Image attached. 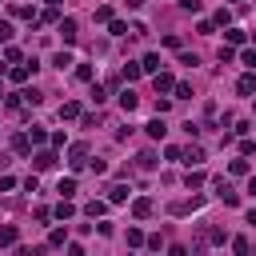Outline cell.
<instances>
[{
    "instance_id": "6da1fadb",
    "label": "cell",
    "mask_w": 256,
    "mask_h": 256,
    "mask_svg": "<svg viewBox=\"0 0 256 256\" xmlns=\"http://www.w3.org/2000/svg\"><path fill=\"white\" fill-rule=\"evenodd\" d=\"M68 164L80 172V168L88 164V148H84V144H72V148H68Z\"/></svg>"
},
{
    "instance_id": "7a4b0ae2",
    "label": "cell",
    "mask_w": 256,
    "mask_h": 256,
    "mask_svg": "<svg viewBox=\"0 0 256 256\" xmlns=\"http://www.w3.org/2000/svg\"><path fill=\"white\" fill-rule=\"evenodd\" d=\"M56 32L64 36V44H76V36H80V32H76V20H60V24H56Z\"/></svg>"
},
{
    "instance_id": "3957f363",
    "label": "cell",
    "mask_w": 256,
    "mask_h": 256,
    "mask_svg": "<svg viewBox=\"0 0 256 256\" xmlns=\"http://www.w3.org/2000/svg\"><path fill=\"white\" fill-rule=\"evenodd\" d=\"M32 164H36V172H44V168H52V164H56V152H48V148H40V152L32 156Z\"/></svg>"
},
{
    "instance_id": "277c9868",
    "label": "cell",
    "mask_w": 256,
    "mask_h": 256,
    "mask_svg": "<svg viewBox=\"0 0 256 256\" xmlns=\"http://www.w3.org/2000/svg\"><path fill=\"white\" fill-rule=\"evenodd\" d=\"M32 68H36V64H32ZM32 68H28V64H12V68H8V76H12V84H24V80L32 76Z\"/></svg>"
},
{
    "instance_id": "5b68a950",
    "label": "cell",
    "mask_w": 256,
    "mask_h": 256,
    "mask_svg": "<svg viewBox=\"0 0 256 256\" xmlns=\"http://www.w3.org/2000/svg\"><path fill=\"white\" fill-rule=\"evenodd\" d=\"M236 92H240V96H252V92H256V76H252V72H244V76L236 80Z\"/></svg>"
},
{
    "instance_id": "8992f818",
    "label": "cell",
    "mask_w": 256,
    "mask_h": 256,
    "mask_svg": "<svg viewBox=\"0 0 256 256\" xmlns=\"http://www.w3.org/2000/svg\"><path fill=\"white\" fill-rule=\"evenodd\" d=\"M156 92H176V80H172V72H156Z\"/></svg>"
},
{
    "instance_id": "52a82bcc",
    "label": "cell",
    "mask_w": 256,
    "mask_h": 256,
    "mask_svg": "<svg viewBox=\"0 0 256 256\" xmlns=\"http://www.w3.org/2000/svg\"><path fill=\"white\" fill-rule=\"evenodd\" d=\"M132 216H136V220H148V216H152V200H144V196H140V200L132 204Z\"/></svg>"
},
{
    "instance_id": "ba28073f",
    "label": "cell",
    "mask_w": 256,
    "mask_h": 256,
    "mask_svg": "<svg viewBox=\"0 0 256 256\" xmlns=\"http://www.w3.org/2000/svg\"><path fill=\"white\" fill-rule=\"evenodd\" d=\"M16 240H20V232H16L12 224H4V228H0V248H12Z\"/></svg>"
},
{
    "instance_id": "9c48e42d",
    "label": "cell",
    "mask_w": 256,
    "mask_h": 256,
    "mask_svg": "<svg viewBox=\"0 0 256 256\" xmlns=\"http://www.w3.org/2000/svg\"><path fill=\"white\" fill-rule=\"evenodd\" d=\"M140 68H144L148 76H156V72H160V56H156V52H148V56L140 60Z\"/></svg>"
},
{
    "instance_id": "30bf717a",
    "label": "cell",
    "mask_w": 256,
    "mask_h": 256,
    "mask_svg": "<svg viewBox=\"0 0 256 256\" xmlns=\"http://www.w3.org/2000/svg\"><path fill=\"white\" fill-rule=\"evenodd\" d=\"M108 200H112V204H124V200H128V184H112V188H108Z\"/></svg>"
},
{
    "instance_id": "8fae6325",
    "label": "cell",
    "mask_w": 256,
    "mask_h": 256,
    "mask_svg": "<svg viewBox=\"0 0 256 256\" xmlns=\"http://www.w3.org/2000/svg\"><path fill=\"white\" fill-rule=\"evenodd\" d=\"M52 216H56V220H72V216H76V208H72V200H60Z\"/></svg>"
},
{
    "instance_id": "7c38bea8",
    "label": "cell",
    "mask_w": 256,
    "mask_h": 256,
    "mask_svg": "<svg viewBox=\"0 0 256 256\" xmlns=\"http://www.w3.org/2000/svg\"><path fill=\"white\" fill-rule=\"evenodd\" d=\"M136 104H140V100H136V92H132V88H124V92H120V108H124V112H132Z\"/></svg>"
},
{
    "instance_id": "4fadbf2b",
    "label": "cell",
    "mask_w": 256,
    "mask_h": 256,
    "mask_svg": "<svg viewBox=\"0 0 256 256\" xmlns=\"http://www.w3.org/2000/svg\"><path fill=\"white\" fill-rule=\"evenodd\" d=\"M144 132H148L152 140H164V132H168V128H164V120H152V124H144Z\"/></svg>"
},
{
    "instance_id": "5bb4252c",
    "label": "cell",
    "mask_w": 256,
    "mask_h": 256,
    "mask_svg": "<svg viewBox=\"0 0 256 256\" xmlns=\"http://www.w3.org/2000/svg\"><path fill=\"white\" fill-rule=\"evenodd\" d=\"M184 164H204V148H184Z\"/></svg>"
},
{
    "instance_id": "9a60e30c",
    "label": "cell",
    "mask_w": 256,
    "mask_h": 256,
    "mask_svg": "<svg viewBox=\"0 0 256 256\" xmlns=\"http://www.w3.org/2000/svg\"><path fill=\"white\" fill-rule=\"evenodd\" d=\"M76 116H80V104H72V100L60 104V120H76Z\"/></svg>"
},
{
    "instance_id": "2e32d148",
    "label": "cell",
    "mask_w": 256,
    "mask_h": 256,
    "mask_svg": "<svg viewBox=\"0 0 256 256\" xmlns=\"http://www.w3.org/2000/svg\"><path fill=\"white\" fill-rule=\"evenodd\" d=\"M56 192H60V200H72V196H76V180H60Z\"/></svg>"
},
{
    "instance_id": "e0dca14e",
    "label": "cell",
    "mask_w": 256,
    "mask_h": 256,
    "mask_svg": "<svg viewBox=\"0 0 256 256\" xmlns=\"http://www.w3.org/2000/svg\"><path fill=\"white\" fill-rule=\"evenodd\" d=\"M232 252H236V256H252V244H248L244 236H236V240H232Z\"/></svg>"
},
{
    "instance_id": "ac0fdd59",
    "label": "cell",
    "mask_w": 256,
    "mask_h": 256,
    "mask_svg": "<svg viewBox=\"0 0 256 256\" xmlns=\"http://www.w3.org/2000/svg\"><path fill=\"white\" fill-rule=\"evenodd\" d=\"M12 16H20V20H32V24H36V12H32L28 4H16V8H12Z\"/></svg>"
},
{
    "instance_id": "d6986e66",
    "label": "cell",
    "mask_w": 256,
    "mask_h": 256,
    "mask_svg": "<svg viewBox=\"0 0 256 256\" xmlns=\"http://www.w3.org/2000/svg\"><path fill=\"white\" fill-rule=\"evenodd\" d=\"M140 76H144V68H140V64H124V80H128V84H132V80H140Z\"/></svg>"
},
{
    "instance_id": "ffe728a7",
    "label": "cell",
    "mask_w": 256,
    "mask_h": 256,
    "mask_svg": "<svg viewBox=\"0 0 256 256\" xmlns=\"http://www.w3.org/2000/svg\"><path fill=\"white\" fill-rule=\"evenodd\" d=\"M64 240H68V232H64V228H52V232H48V244H52V248H60Z\"/></svg>"
},
{
    "instance_id": "44dd1931",
    "label": "cell",
    "mask_w": 256,
    "mask_h": 256,
    "mask_svg": "<svg viewBox=\"0 0 256 256\" xmlns=\"http://www.w3.org/2000/svg\"><path fill=\"white\" fill-rule=\"evenodd\" d=\"M128 244H132V248H140V244H148V236H144L140 228H128Z\"/></svg>"
},
{
    "instance_id": "7402d4cb",
    "label": "cell",
    "mask_w": 256,
    "mask_h": 256,
    "mask_svg": "<svg viewBox=\"0 0 256 256\" xmlns=\"http://www.w3.org/2000/svg\"><path fill=\"white\" fill-rule=\"evenodd\" d=\"M28 140H32V144H44V140H48V132H44L40 124H32V132H28Z\"/></svg>"
},
{
    "instance_id": "603a6c76",
    "label": "cell",
    "mask_w": 256,
    "mask_h": 256,
    "mask_svg": "<svg viewBox=\"0 0 256 256\" xmlns=\"http://www.w3.org/2000/svg\"><path fill=\"white\" fill-rule=\"evenodd\" d=\"M136 164L148 172V168H156V156H152V152H140V156H136Z\"/></svg>"
},
{
    "instance_id": "cb8c5ba5",
    "label": "cell",
    "mask_w": 256,
    "mask_h": 256,
    "mask_svg": "<svg viewBox=\"0 0 256 256\" xmlns=\"http://www.w3.org/2000/svg\"><path fill=\"white\" fill-rule=\"evenodd\" d=\"M104 208H108V204H104V200H92V204H88V208H84V212H88V216H92V220H96V216H104Z\"/></svg>"
},
{
    "instance_id": "d4e9b609",
    "label": "cell",
    "mask_w": 256,
    "mask_h": 256,
    "mask_svg": "<svg viewBox=\"0 0 256 256\" xmlns=\"http://www.w3.org/2000/svg\"><path fill=\"white\" fill-rule=\"evenodd\" d=\"M36 20H40V24H60V16H56V8H48V12H40Z\"/></svg>"
},
{
    "instance_id": "484cf974",
    "label": "cell",
    "mask_w": 256,
    "mask_h": 256,
    "mask_svg": "<svg viewBox=\"0 0 256 256\" xmlns=\"http://www.w3.org/2000/svg\"><path fill=\"white\" fill-rule=\"evenodd\" d=\"M108 32H112V36H128V24H124V20H112Z\"/></svg>"
},
{
    "instance_id": "4316f807",
    "label": "cell",
    "mask_w": 256,
    "mask_h": 256,
    "mask_svg": "<svg viewBox=\"0 0 256 256\" xmlns=\"http://www.w3.org/2000/svg\"><path fill=\"white\" fill-rule=\"evenodd\" d=\"M228 168H232V176H244V172H248V160H244V156H240V160H232V164H228Z\"/></svg>"
},
{
    "instance_id": "83f0119b",
    "label": "cell",
    "mask_w": 256,
    "mask_h": 256,
    "mask_svg": "<svg viewBox=\"0 0 256 256\" xmlns=\"http://www.w3.org/2000/svg\"><path fill=\"white\" fill-rule=\"evenodd\" d=\"M96 20H100V24H112V8H108V4H104V8H96Z\"/></svg>"
},
{
    "instance_id": "f1b7e54d",
    "label": "cell",
    "mask_w": 256,
    "mask_h": 256,
    "mask_svg": "<svg viewBox=\"0 0 256 256\" xmlns=\"http://www.w3.org/2000/svg\"><path fill=\"white\" fill-rule=\"evenodd\" d=\"M196 32H200V36H212V32H216V24H212V20H200V24H196Z\"/></svg>"
},
{
    "instance_id": "f546056e",
    "label": "cell",
    "mask_w": 256,
    "mask_h": 256,
    "mask_svg": "<svg viewBox=\"0 0 256 256\" xmlns=\"http://www.w3.org/2000/svg\"><path fill=\"white\" fill-rule=\"evenodd\" d=\"M224 36H228V44H244V32H240V28H228Z\"/></svg>"
},
{
    "instance_id": "4dcf8cb0",
    "label": "cell",
    "mask_w": 256,
    "mask_h": 256,
    "mask_svg": "<svg viewBox=\"0 0 256 256\" xmlns=\"http://www.w3.org/2000/svg\"><path fill=\"white\" fill-rule=\"evenodd\" d=\"M52 64H56V68H68V64H72V56H68V52H56V56H52Z\"/></svg>"
},
{
    "instance_id": "1f68e13d",
    "label": "cell",
    "mask_w": 256,
    "mask_h": 256,
    "mask_svg": "<svg viewBox=\"0 0 256 256\" xmlns=\"http://www.w3.org/2000/svg\"><path fill=\"white\" fill-rule=\"evenodd\" d=\"M176 100H192V84H176Z\"/></svg>"
},
{
    "instance_id": "d6a6232c",
    "label": "cell",
    "mask_w": 256,
    "mask_h": 256,
    "mask_svg": "<svg viewBox=\"0 0 256 256\" xmlns=\"http://www.w3.org/2000/svg\"><path fill=\"white\" fill-rule=\"evenodd\" d=\"M184 184H188V188H200V184H204V172H188V180H184Z\"/></svg>"
},
{
    "instance_id": "836d02e7",
    "label": "cell",
    "mask_w": 256,
    "mask_h": 256,
    "mask_svg": "<svg viewBox=\"0 0 256 256\" xmlns=\"http://www.w3.org/2000/svg\"><path fill=\"white\" fill-rule=\"evenodd\" d=\"M8 40H12V24H8V20H0V44H8Z\"/></svg>"
},
{
    "instance_id": "e575fe53",
    "label": "cell",
    "mask_w": 256,
    "mask_h": 256,
    "mask_svg": "<svg viewBox=\"0 0 256 256\" xmlns=\"http://www.w3.org/2000/svg\"><path fill=\"white\" fill-rule=\"evenodd\" d=\"M20 96H24V104H40V100H44V96H40L36 88H32V92H20Z\"/></svg>"
},
{
    "instance_id": "d590c367",
    "label": "cell",
    "mask_w": 256,
    "mask_h": 256,
    "mask_svg": "<svg viewBox=\"0 0 256 256\" xmlns=\"http://www.w3.org/2000/svg\"><path fill=\"white\" fill-rule=\"evenodd\" d=\"M252 152H256V144H252V140L244 136V140H240V156H252Z\"/></svg>"
},
{
    "instance_id": "8d00e7d4",
    "label": "cell",
    "mask_w": 256,
    "mask_h": 256,
    "mask_svg": "<svg viewBox=\"0 0 256 256\" xmlns=\"http://www.w3.org/2000/svg\"><path fill=\"white\" fill-rule=\"evenodd\" d=\"M240 60H244V64H248V68H256V48H248V52H244V56H240Z\"/></svg>"
},
{
    "instance_id": "74e56055",
    "label": "cell",
    "mask_w": 256,
    "mask_h": 256,
    "mask_svg": "<svg viewBox=\"0 0 256 256\" xmlns=\"http://www.w3.org/2000/svg\"><path fill=\"white\" fill-rule=\"evenodd\" d=\"M184 4V12H200V0H180Z\"/></svg>"
},
{
    "instance_id": "f35d334b",
    "label": "cell",
    "mask_w": 256,
    "mask_h": 256,
    "mask_svg": "<svg viewBox=\"0 0 256 256\" xmlns=\"http://www.w3.org/2000/svg\"><path fill=\"white\" fill-rule=\"evenodd\" d=\"M68 256H84V248L80 244H68Z\"/></svg>"
},
{
    "instance_id": "ab89813d",
    "label": "cell",
    "mask_w": 256,
    "mask_h": 256,
    "mask_svg": "<svg viewBox=\"0 0 256 256\" xmlns=\"http://www.w3.org/2000/svg\"><path fill=\"white\" fill-rule=\"evenodd\" d=\"M168 256H188V248H184V244H176V248H172Z\"/></svg>"
},
{
    "instance_id": "60d3db41",
    "label": "cell",
    "mask_w": 256,
    "mask_h": 256,
    "mask_svg": "<svg viewBox=\"0 0 256 256\" xmlns=\"http://www.w3.org/2000/svg\"><path fill=\"white\" fill-rule=\"evenodd\" d=\"M248 192H252V196H256V176H252V180H248Z\"/></svg>"
},
{
    "instance_id": "b9f144b4",
    "label": "cell",
    "mask_w": 256,
    "mask_h": 256,
    "mask_svg": "<svg viewBox=\"0 0 256 256\" xmlns=\"http://www.w3.org/2000/svg\"><path fill=\"white\" fill-rule=\"evenodd\" d=\"M248 224H256V208H252V212H248Z\"/></svg>"
},
{
    "instance_id": "7bdbcfd3",
    "label": "cell",
    "mask_w": 256,
    "mask_h": 256,
    "mask_svg": "<svg viewBox=\"0 0 256 256\" xmlns=\"http://www.w3.org/2000/svg\"><path fill=\"white\" fill-rule=\"evenodd\" d=\"M44 4H48V8H56V4H60V0H44Z\"/></svg>"
},
{
    "instance_id": "ee69618b",
    "label": "cell",
    "mask_w": 256,
    "mask_h": 256,
    "mask_svg": "<svg viewBox=\"0 0 256 256\" xmlns=\"http://www.w3.org/2000/svg\"><path fill=\"white\" fill-rule=\"evenodd\" d=\"M232 4H240V0H232Z\"/></svg>"
}]
</instances>
